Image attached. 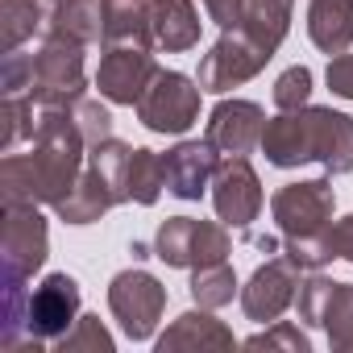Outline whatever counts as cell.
<instances>
[{
    "label": "cell",
    "instance_id": "603a6c76",
    "mask_svg": "<svg viewBox=\"0 0 353 353\" xmlns=\"http://www.w3.org/2000/svg\"><path fill=\"white\" fill-rule=\"evenodd\" d=\"M38 30H46L38 0H0V54L21 50Z\"/></svg>",
    "mask_w": 353,
    "mask_h": 353
},
{
    "label": "cell",
    "instance_id": "4dcf8cb0",
    "mask_svg": "<svg viewBox=\"0 0 353 353\" xmlns=\"http://www.w3.org/2000/svg\"><path fill=\"white\" fill-rule=\"evenodd\" d=\"M307 100H312V71L295 63L274 79V108L295 112V108H307Z\"/></svg>",
    "mask_w": 353,
    "mask_h": 353
},
{
    "label": "cell",
    "instance_id": "d6986e66",
    "mask_svg": "<svg viewBox=\"0 0 353 353\" xmlns=\"http://www.w3.org/2000/svg\"><path fill=\"white\" fill-rule=\"evenodd\" d=\"M42 34H63L83 46L104 42V0H59Z\"/></svg>",
    "mask_w": 353,
    "mask_h": 353
},
{
    "label": "cell",
    "instance_id": "cb8c5ba5",
    "mask_svg": "<svg viewBox=\"0 0 353 353\" xmlns=\"http://www.w3.org/2000/svg\"><path fill=\"white\" fill-rule=\"evenodd\" d=\"M129 158H133V145L121 141V137H108V141L88 150V166L100 170V179L112 188L117 204H129V188H125L129 183Z\"/></svg>",
    "mask_w": 353,
    "mask_h": 353
},
{
    "label": "cell",
    "instance_id": "9a60e30c",
    "mask_svg": "<svg viewBox=\"0 0 353 353\" xmlns=\"http://www.w3.org/2000/svg\"><path fill=\"white\" fill-rule=\"evenodd\" d=\"M200 13L192 0H154L150 5V38L166 54H188L200 46Z\"/></svg>",
    "mask_w": 353,
    "mask_h": 353
},
{
    "label": "cell",
    "instance_id": "5bb4252c",
    "mask_svg": "<svg viewBox=\"0 0 353 353\" xmlns=\"http://www.w3.org/2000/svg\"><path fill=\"white\" fill-rule=\"evenodd\" d=\"M216 145L204 141H179L162 154V170H166V192L179 196V200H200L212 188V174H216Z\"/></svg>",
    "mask_w": 353,
    "mask_h": 353
},
{
    "label": "cell",
    "instance_id": "44dd1931",
    "mask_svg": "<svg viewBox=\"0 0 353 353\" xmlns=\"http://www.w3.org/2000/svg\"><path fill=\"white\" fill-rule=\"evenodd\" d=\"M291 9L295 0H250L245 5V34L262 46V50H279L283 38L291 34Z\"/></svg>",
    "mask_w": 353,
    "mask_h": 353
},
{
    "label": "cell",
    "instance_id": "30bf717a",
    "mask_svg": "<svg viewBox=\"0 0 353 353\" xmlns=\"http://www.w3.org/2000/svg\"><path fill=\"white\" fill-rule=\"evenodd\" d=\"M262 179L250 158H221L212 174V208L229 229H250L262 216Z\"/></svg>",
    "mask_w": 353,
    "mask_h": 353
},
{
    "label": "cell",
    "instance_id": "5b68a950",
    "mask_svg": "<svg viewBox=\"0 0 353 353\" xmlns=\"http://www.w3.org/2000/svg\"><path fill=\"white\" fill-rule=\"evenodd\" d=\"M50 254L46 216L38 204H5V233H0V283H30Z\"/></svg>",
    "mask_w": 353,
    "mask_h": 353
},
{
    "label": "cell",
    "instance_id": "277c9868",
    "mask_svg": "<svg viewBox=\"0 0 353 353\" xmlns=\"http://www.w3.org/2000/svg\"><path fill=\"white\" fill-rule=\"evenodd\" d=\"M88 71H83V42L63 34H46L34 54V104L38 108H71L83 100Z\"/></svg>",
    "mask_w": 353,
    "mask_h": 353
},
{
    "label": "cell",
    "instance_id": "f546056e",
    "mask_svg": "<svg viewBox=\"0 0 353 353\" xmlns=\"http://www.w3.org/2000/svg\"><path fill=\"white\" fill-rule=\"evenodd\" d=\"M59 353H112V336L100 324V316H79L75 328L54 345Z\"/></svg>",
    "mask_w": 353,
    "mask_h": 353
},
{
    "label": "cell",
    "instance_id": "ba28073f",
    "mask_svg": "<svg viewBox=\"0 0 353 353\" xmlns=\"http://www.w3.org/2000/svg\"><path fill=\"white\" fill-rule=\"evenodd\" d=\"M108 312L129 341H150L166 312V287L150 270H121L108 283Z\"/></svg>",
    "mask_w": 353,
    "mask_h": 353
},
{
    "label": "cell",
    "instance_id": "6da1fadb",
    "mask_svg": "<svg viewBox=\"0 0 353 353\" xmlns=\"http://www.w3.org/2000/svg\"><path fill=\"white\" fill-rule=\"evenodd\" d=\"M88 141L71 108H38V133L30 154H5L0 196L5 204H59L88 166Z\"/></svg>",
    "mask_w": 353,
    "mask_h": 353
},
{
    "label": "cell",
    "instance_id": "484cf974",
    "mask_svg": "<svg viewBox=\"0 0 353 353\" xmlns=\"http://www.w3.org/2000/svg\"><path fill=\"white\" fill-rule=\"evenodd\" d=\"M34 133H38V104L30 96L0 100V150L13 154L21 141H34Z\"/></svg>",
    "mask_w": 353,
    "mask_h": 353
},
{
    "label": "cell",
    "instance_id": "8fae6325",
    "mask_svg": "<svg viewBox=\"0 0 353 353\" xmlns=\"http://www.w3.org/2000/svg\"><path fill=\"white\" fill-rule=\"evenodd\" d=\"M154 79H158V63L150 46H104L100 67H96V88L108 104L137 108V100L145 96Z\"/></svg>",
    "mask_w": 353,
    "mask_h": 353
},
{
    "label": "cell",
    "instance_id": "83f0119b",
    "mask_svg": "<svg viewBox=\"0 0 353 353\" xmlns=\"http://www.w3.org/2000/svg\"><path fill=\"white\" fill-rule=\"evenodd\" d=\"M320 328L328 332V345L336 353H353V283H336L332 287Z\"/></svg>",
    "mask_w": 353,
    "mask_h": 353
},
{
    "label": "cell",
    "instance_id": "ffe728a7",
    "mask_svg": "<svg viewBox=\"0 0 353 353\" xmlns=\"http://www.w3.org/2000/svg\"><path fill=\"white\" fill-rule=\"evenodd\" d=\"M150 5L154 0H104V46H154Z\"/></svg>",
    "mask_w": 353,
    "mask_h": 353
},
{
    "label": "cell",
    "instance_id": "2e32d148",
    "mask_svg": "<svg viewBox=\"0 0 353 353\" xmlns=\"http://www.w3.org/2000/svg\"><path fill=\"white\" fill-rule=\"evenodd\" d=\"M237 336L233 328H225L212 307H196V312H183L162 336H158V353H170V349H233Z\"/></svg>",
    "mask_w": 353,
    "mask_h": 353
},
{
    "label": "cell",
    "instance_id": "7c38bea8",
    "mask_svg": "<svg viewBox=\"0 0 353 353\" xmlns=\"http://www.w3.org/2000/svg\"><path fill=\"white\" fill-rule=\"evenodd\" d=\"M299 266L287 258V254H274V258H266L254 274H250V283L241 287V312L254 320V324H274L291 303H295V295H299Z\"/></svg>",
    "mask_w": 353,
    "mask_h": 353
},
{
    "label": "cell",
    "instance_id": "7402d4cb",
    "mask_svg": "<svg viewBox=\"0 0 353 353\" xmlns=\"http://www.w3.org/2000/svg\"><path fill=\"white\" fill-rule=\"evenodd\" d=\"M196 216H166L154 233V258L174 266V270H192L196 266Z\"/></svg>",
    "mask_w": 353,
    "mask_h": 353
},
{
    "label": "cell",
    "instance_id": "d6a6232c",
    "mask_svg": "<svg viewBox=\"0 0 353 353\" xmlns=\"http://www.w3.org/2000/svg\"><path fill=\"white\" fill-rule=\"evenodd\" d=\"M245 345H250V349H287V353H307V349H312L307 332H299L291 320H274V324H266V332H254Z\"/></svg>",
    "mask_w": 353,
    "mask_h": 353
},
{
    "label": "cell",
    "instance_id": "8992f818",
    "mask_svg": "<svg viewBox=\"0 0 353 353\" xmlns=\"http://www.w3.org/2000/svg\"><path fill=\"white\" fill-rule=\"evenodd\" d=\"M200 92H204L200 79H192L183 71H158V79L137 100V121L150 133L183 137L200 121Z\"/></svg>",
    "mask_w": 353,
    "mask_h": 353
},
{
    "label": "cell",
    "instance_id": "4316f807",
    "mask_svg": "<svg viewBox=\"0 0 353 353\" xmlns=\"http://www.w3.org/2000/svg\"><path fill=\"white\" fill-rule=\"evenodd\" d=\"M233 295H241V287H237V274H233L229 262H212V266H196L192 270V299L200 307L216 312V307L233 303Z\"/></svg>",
    "mask_w": 353,
    "mask_h": 353
},
{
    "label": "cell",
    "instance_id": "d590c367",
    "mask_svg": "<svg viewBox=\"0 0 353 353\" xmlns=\"http://www.w3.org/2000/svg\"><path fill=\"white\" fill-rule=\"evenodd\" d=\"M324 79H328L332 96H341V100H353V54H349V50H345V54H332V63H328Z\"/></svg>",
    "mask_w": 353,
    "mask_h": 353
},
{
    "label": "cell",
    "instance_id": "7a4b0ae2",
    "mask_svg": "<svg viewBox=\"0 0 353 353\" xmlns=\"http://www.w3.org/2000/svg\"><path fill=\"white\" fill-rule=\"evenodd\" d=\"M262 154L279 170L320 162L328 174H349L353 170V117L336 108H316V104L279 112L262 129Z\"/></svg>",
    "mask_w": 353,
    "mask_h": 353
},
{
    "label": "cell",
    "instance_id": "e575fe53",
    "mask_svg": "<svg viewBox=\"0 0 353 353\" xmlns=\"http://www.w3.org/2000/svg\"><path fill=\"white\" fill-rule=\"evenodd\" d=\"M324 245H328V258H332V262L341 258V262H349V266H353V212L328 225Z\"/></svg>",
    "mask_w": 353,
    "mask_h": 353
},
{
    "label": "cell",
    "instance_id": "d4e9b609",
    "mask_svg": "<svg viewBox=\"0 0 353 353\" xmlns=\"http://www.w3.org/2000/svg\"><path fill=\"white\" fill-rule=\"evenodd\" d=\"M129 200L150 208L158 204V196L166 192V170H162V154L145 150V145H133V158H129Z\"/></svg>",
    "mask_w": 353,
    "mask_h": 353
},
{
    "label": "cell",
    "instance_id": "74e56055",
    "mask_svg": "<svg viewBox=\"0 0 353 353\" xmlns=\"http://www.w3.org/2000/svg\"><path fill=\"white\" fill-rule=\"evenodd\" d=\"M50 5H59V0H50Z\"/></svg>",
    "mask_w": 353,
    "mask_h": 353
},
{
    "label": "cell",
    "instance_id": "8d00e7d4",
    "mask_svg": "<svg viewBox=\"0 0 353 353\" xmlns=\"http://www.w3.org/2000/svg\"><path fill=\"white\" fill-rule=\"evenodd\" d=\"M245 5H250V0H204L208 17H212L221 30H241V26H245Z\"/></svg>",
    "mask_w": 353,
    "mask_h": 353
},
{
    "label": "cell",
    "instance_id": "52a82bcc",
    "mask_svg": "<svg viewBox=\"0 0 353 353\" xmlns=\"http://www.w3.org/2000/svg\"><path fill=\"white\" fill-rule=\"evenodd\" d=\"M79 320V283L71 274H46L34 291H30V307H26V341L21 349H42V345H59Z\"/></svg>",
    "mask_w": 353,
    "mask_h": 353
},
{
    "label": "cell",
    "instance_id": "836d02e7",
    "mask_svg": "<svg viewBox=\"0 0 353 353\" xmlns=\"http://www.w3.org/2000/svg\"><path fill=\"white\" fill-rule=\"evenodd\" d=\"M0 92L5 96H34V54H5L0 63Z\"/></svg>",
    "mask_w": 353,
    "mask_h": 353
},
{
    "label": "cell",
    "instance_id": "f1b7e54d",
    "mask_svg": "<svg viewBox=\"0 0 353 353\" xmlns=\"http://www.w3.org/2000/svg\"><path fill=\"white\" fill-rule=\"evenodd\" d=\"M332 287H336V279H328V274H320V270H312V274L299 283V295H295V312H299V320H303V324L320 328V320H324V307H328V295H332Z\"/></svg>",
    "mask_w": 353,
    "mask_h": 353
},
{
    "label": "cell",
    "instance_id": "4fadbf2b",
    "mask_svg": "<svg viewBox=\"0 0 353 353\" xmlns=\"http://www.w3.org/2000/svg\"><path fill=\"white\" fill-rule=\"evenodd\" d=\"M266 112L254 100H221L208 117V141L216 145L221 158H250L262 145Z\"/></svg>",
    "mask_w": 353,
    "mask_h": 353
},
{
    "label": "cell",
    "instance_id": "ac0fdd59",
    "mask_svg": "<svg viewBox=\"0 0 353 353\" xmlns=\"http://www.w3.org/2000/svg\"><path fill=\"white\" fill-rule=\"evenodd\" d=\"M108 208H117V196H112V188L100 179V170H92V166H83V174H79V183L54 204V216L63 221V225H96Z\"/></svg>",
    "mask_w": 353,
    "mask_h": 353
},
{
    "label": "cell",
    "instance_id": "3957f363",
    "mask_svg": "<svg viewBox=\"0 0 353 353\" xmlns=\"http://www.w3.org/2000/svg\"><path fill=\"white\" fill-rule=\"evenodd\" d=\"M336 212V192L328 179H299V183H283L270 200V216L283 233V254L299 266V270H320L328 258L324 233L332 225Z\"/></svg>",
    "mask_w": 353,
    "mask_h": 353
},
{
    "label": "cell",
    "instance_id": "e0dca14e",
    "mask_svg": "<svg viewBox=\"0 0 353 353\" xmlns=\"http://www.w3.org/2000/svg\"><path fill=\"white\" fill-rule=\"evenodd\" d=\"M307 38L328 59L345 54L353 46V0H307Z\"/></svg>",
    "mask_w": 353,
    "mask_h": 353
},
{
    "label": "cell",
    "instance_id": "9c48e42d",
    "mask_svg": "<svg viewBox=\"0 0 353 353\" xmlns=\"http://www.w3.org/2000/svg\"><path fill=\"white\" fill-rule=\"evenodd\" d=\"M270 59H274V54H270V50H262V46L245 34V26H241V30H221L216 46L200 59L196 79H200V88H204V92L225 96V92H233V88L250 83V79H254Z\"/></svg>",
    "mask_w": 353,
    "mask_h": 353
},
{
    "label": "cell",
    "instance_id": "1f68e13d",
    "mask_svg": "<svg viewBox=\"0 0 353 353\" xmlns=\"http://www.w3.org/2000/svg\"><path fill=\"white\" fill-rule=\"evenodd\" d=\"M71 117H75V125H79V133H83L88 145H100V141L112 137V112L100 100H88L83 96L79 104H71Z\"/></svg>",
    "mask_w": 353,
    "mask_h": 353
}]
</instances>
